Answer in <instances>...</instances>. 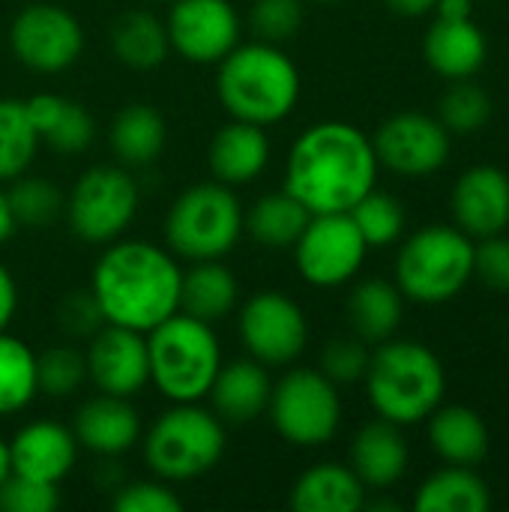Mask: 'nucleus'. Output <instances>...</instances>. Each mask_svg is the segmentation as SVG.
I'll list each match as a JSON object with an SVG mask.
<instances>
[{
    "label": "nucleus",
    "mask_w": 509,
    "mask_h": 512,
    "mask_svg": "<svg viewBox=\"0 0 509 512\" xmlns=\"http://www.w3.org/2000/svg\"><path fill=\"white\" fill-rule=\"evenodd\" d=\"M474 279V240L456 225H426L396 252V288L420 306L456 300Z\"/></svg>",
    "instance_id": "nucleus-6"
},
{
    "label": "nucleus",
    "mask_w": 509,
    "mask_h": 512,
    "mask_svg": "<svg viewBox=\"0 0 509 512\" xmlns=\"http://www.w3.org/2000/svg\"><path fill=\"white\" fill-rule=\"evenodd\" d=\"M495 114L492 96L471 78L453 81L438 99V120L450 135H474L486 129Z\"/></svg>",
    "instance_id": "nucleus-36"
},
{
    "label": "nucleus",
    "mask_w": 509,
    "mask_h": 512,
    "mask_svg": "<svg viewBox=\"0 0 509 512\" xmlns=\"http://www.w3.org/2000/svg\"><path fill=\"white\" fill-rule=\"evenodd\" d=\"M363 381L375 414L402 429L429 420L447 393V372L441 357L414 339L381 342L369 357Z\"/></svg>",
    "instance_id": "nucleus-4"
},
{
    "label": "nucleus",
    "mask_w": 509,
    "mask_h": 512,
    "mask_svg": "<svg viewBox=\"0 0 509 512\" xmlns=\"http://www.w3.org/2000/svg\"><path fill=\"white\" fill-rule=\"evenodd\" d=\"M108 144L111 153L132 168L150 165L162 156L165 144H168V126L165 117L144 102L126 105L114 114L111 126H108Z\"/></svg>",
    "instance_id": "nucleus-28"
},
{
    "label": "nucleus",
    "mask_w": 509,
    "mask_h": 512,
    "mask_svg": "<svg viewBox=\"0 0 509 512\" xmlns=\"http://www.w3.org/2000/svg\"><path fill=\"white\" fill-rule=\"evenodd\" d=\"M162 3H174V0H162Z\"/></svg>",
    "instance_id": "nucleus-51"
},
{
    "label": "nucleus",
    "mask_w": 509,
    "mask_h": 512,
    "mask_svg": "<svg viewBox=\"0 0 509 512\" xmlns=\"http://www.w3.org/2000/svg\"><path fill=\"white\" fill-rule=\"evenodd\" d=\"M423 57L435 75L447 81H462L474 78L483 69L489 57V42L474 18H435L423 36Z\"/></svg>",
    "instance_id": "nucleus-20"
},
{
    "label": "nucleus",
    "mask_w": 509,
    "mask_h": 512,
    "mask_svg": "<svg viewBox=\"0 0 509 512\" xmlns=\"http://www.w3.org/2000/svg\"><path fill=\"white\" fill-rule=\"evenodd\" d=\"M309 219H312V213L291 192L279 189V192L261 195L249 207V213H243V228L258 246L279 252V249H291L297 243V237L303 234Z\"/></svg>",
    "instance_id": "nucleus-32"
},
{
    "label": "nucleus",
    "mask_w": 509,
    "mask_h": 512,
    "mask_svg": "<svg viewBox=\"0 0 509 512\" xmlns=\"http://www.w3.org/2000/svg\"><path fill=\"white\" fill-rule=\"evenodd\" d=\"M405 312V297L396 282L387 279H366L354 285L348 297V321L357 339L366 345H381L396 336Z\"/></svg>",
    "instance_id": "nucleus-29"
},
{
    "label": "nucleus",
    "mask_w": 509,
    "mask_h": 512,
    "mask_svg": "<svg viewBox=\"0 0 509 512\" xmlns=\"http://www.w3.org/2000/svg\"><path fill=\"white\" fill-rule=\"evenodd\" d=\"M288 504L297 512H357L366 507V486L351 465L321 462L297 477Z\"/></svg>",
    "instance_id": "nucleus-25"
},
{
    "label": "nucleus",
    "mask_w": 509,
    "mask_h": 512,
    "mask_svg": "<svg viewBox=\"0 0 509 512\" xmlns=\"http://www.w3.org/2000/svg\"><path fill=\"white\" fill-rule=\"evenodd\" d=\"M180 276L171 249L147 240H114L93 264L90 294L105 324L147 336L180 312Z\"/></svg>",
    "instance_id": "nucleus-2"
},
{
    "label": "nucleus",
    "mask_w": 509,
    "mask_h": 512,
    "mask_svg": "<svg viewBox=\"0 0 509 512\" xmlns=\"http://www.w3.org/2000/svg\"><path fill=\"white\" fill-rule=\"evenodd\" d=\"M54 324L66 339H84L87 342L105 324V318H102L90 288H84V291H69L57 300Z\"/></svg>",
    "instance_id": "nucleus-41"
},
{
    "label": "nucleus",
    "mask_w": 509,
    "mask_h": 512,
    "mask_svg": "<svg viewBox=\"0 0 509 512\" xmlns=\"http://www.w3.org/2000/svg\"><path fill=\"white\" fill-rule=\"evenodd\" d=\"M36 381L39 393L51 399L72 396L87 381V363L84 351L72 345H54L42 354H36Z\"/></svg>",
    "instance_id": "nucleus-38"
},
{
    "label": "nucleus",
    "mask_w": 509,
    "mask_h": 512,
    "mask_svg": "<svg viewBox=\"0 0 509 512\" xmlns=\"http://www.w3.org/2000/svg\"><path fill=\"white\" fill-rule=\"evenodd\" d=\"M240 342L264 366H291L309 342V321L297 300L282 291L252 294L237 318Z\"/></svg>",
    "instance_id": "nucleus-12"
},
{
    "label": "nucleus",
    "mask_w": 509,
    "mask_h": 512,
    "mask_svg": "<svg viewBox=\"0 0 509 512\" xmlns=\"http://www.w3.org/2000/svg\"><path fill=\"white\" fill-rule=\"evenodd\" d=\"M492 492L486 480L465 465H450L426 477L414 495L417 512H486Z\"/></svg>",
    "instance_id": "nucleus-30"
},
{
    "label": "nucleus",
    "mask_w": 509,
    "mask_h": 512,
    "mask_svg": "<svg viewBox=\"0 0 509 512\" xmlns=\"http://www.w3.org/2000/svg\"><path fill=\"white\" fill-rule=\"evenodd\" d=\"M171 51L186 63H219L240 42V15L231 0H174L165 18Z\"/></svg>",
    "instance_id": "nucleus-15"
},
{
    "label": "nucleus",
    "mask_w": 509,
    "mask_h": 512,
    "mask_svg": "<svg viewBox=\"0 0 509 512\" xmlns=\"http://www.w3.org/2000/svg\"><path fill=\"white\" fill-rule=\"evenodd\" d=\"M111 51L123 66L138 69V72L162 66L171 54L165 21H159L153 12H144V9H132L120 15L111 24Z\"/></svg>",
    "instance_id": "nucleus-31"
},
{
    "label": "nucleus",
    "mask_w": 509,
    "mask_h": 512,
    "mask_svg": "<svg viewBox=\"0 0 509 512\" xmlns=\"http://www.w3.org/2000/svg\"><path fill=\"white\" fill-rule=\"evenodd\" d=\"M15 312H18V285L6 270V264H0V333L12 324Z\"/></svg>",
    "instance_id": "nucleus-45"
},
{
    "label": "nucleus",
    "mask_w": 509,
    "mask_h": 512,
    "mask_svg": "<svg viewBox=\"0 0 509 512\" xmlns=\"http://www.w3.org/2000/svg\"><path fill=\"white\" fill-rule=\"evenodd\" d=\"M147 360L150 384L162 399L201 402L222 369V345L213 324L174 312L147 333Z\"/></svg>",
    "instance_id": "nucleus-5"
},
{
    "label": "nucleus",
    "mask_w": 509,
    "mask_h": 512,
    "mask_svg": "<svg viewBox=\"0 0 509 512\" xmlns=\"http://www.w3.org/2000/svg\"><path fill=\"white\" fill-rule=\"evenodd\" d=\"M87 381L108 396L132 399L150 384L147 336L117 324H102L84 351Z\"/></svg>",
    "instance_id": "nucleus-16"
},
{
    "label": "nucleus",
    "mask_w": 509,
    "mask_h": 512,
    "mask_svg": "<svg viewBox=\"0 0 509 512\" xmlns=\"http://www.w3.org/2000/svg\"><path fill=\"white\" fill-rule=\"evenodd\" d=\"M24 108L39 141L60 156H78L96 138V123L90 111L75 99H66L60 93H33L30 99H24Z\"/></svg>",
    "instance_id": "nucleus-24"
},
{
    "label": "nucleus",
    "mask_w": 509,
    "mask_h": 512,
    "mask_svg": "<svg viewBox=\"0 0 509 512\" xmlns=\"http://www.w3.org/2000/svg\"><path fill=\"white\" fill-rule=\"evenodd\" d=\"M474 276L492 291H509V237L495 234L474 243Z\"/></svg>",
    "instance_id": "nucleus-44"
},
{
    "label": "nucleus",
    "mask_w": 509,
    "mask_h": 512,
    "mask_svg": "<svg viewBox=\"0 0 509 512\" xmlns=\"http://www.w3.org/2000/svg\"><path fill=\"white\" fill-rule=\"evenodd\" d=\"M72 435L78 447L90 450L93 456L117 459L141 441V417L129 399L96 393L78 405Z\"/></svg>",
    "instance_id": "nucleus-19"
},
{
    "label": "nucleus",
    "mask_w": 509,
    "mask_h": 512,
    "mask_svg": "<svg viewBox=\"0 0 509 512\" xmlns=\"http://www.w3.org/2000/svg\"><path fill=\"white\" fill-rule=\"evenodd\" d=\"M39 396L36 354L6 330L0 333V417L21 414Z\"/></svg>",
    "instance_id": "nucleus-33"
},
{
    "label": "nucleus",
    "mask_w": 509,
    "mask_h": 512,
    "mask_svg": "<svg viewBox=\"0 0 509 512\" xmlns=\"http://www.w3.org/2000/svg\"><path fill=\"white\" fill-rule=\"evenodd\" d=\"M450 207L456 228L471 240L504 234L509 228V174L498 165H474L462 171Z\"/></svg>",
    "instance_id": "nucleus-17"
},
{
    "label": "nucleus",
    "mask_w": 509,
    "mask_h": 512,
    "mask_svg": "<svg viewBox=\"0 0 509 512\" xmlns=\"http://www.w3.org/2000/svg\"><path fill=\"white\" fill-rule=\"evenodd\" d=\"M111 507L117 512H180L183 501L171 486L156 480H135L126 486H117Z\"/></svg>",
    "instance_id": "nucleus-43"
},
{
    "label": "nucleus",
    "mask_w": 509,
    "mask_h": 512,
    "mask_svg": "<svg viewBox=\"0 0 509 512\" xmlns=\"http://www.w3.org/2000/svg\"><path fill=\"white\" fill-rule=\"evenodd\" d=\"M291 249L297 273L312 288L348 285L366 264L369 252L351 213H315Z\"/></svg>",
    "instance_id": "nucleus-11"
},
{
    "label": "nucleus",
    "mask_w": 509,
    "mask_h": 512,
    "mask_svg": "<svg viewBox=\"0 0 509 512\" xmlns=\"http://www.w3.org/2000/svg\"><path fill=\"white\" fill-rule=\"evenodd\" d=\"M9 444V465L12 474L60 486L78 462V441L72 429L54 423V420H33L21 426Z\"/></svg>",
    "instance_id": "nucleus-18"
},
{
    "label": "nucleus",
    "mask_w": 509,
    "mask_h": 512,
    "mask_svg": "<svg viewBox=\"0 0 509 512\" xmlns=\"http://www.w3.org/2000/svg\"><path fill=\"white\" fill-rule=\"evenodd\" d=\"M300 69L273 42L234 45L216 72V96L231 120L273 126L282 123L300 99Z\"/></svg>",
    "instance_id": "nucleus-3"
},
{
    "label": "nucleus",
    "mask_w": 509,
    "mask_h": 512,
    "mask_svg": "<svg viewBox=\"0 0 509 512\" xmlns=\"http://www.w3.org/2000/svg\"><path fill=\"white\" fill-rule=\"evenodd\" d=\"M408 441L402 426L390 420L366 423L351 441V471L360 477L366 489H390L408 474Z\"/></svg>",
    "instance_id": "nucleus-22"
},
{
    "label": "nucleus",
    "mask_w": 509,
    "mask_h": 512,
    "mask_svg": "<svg viewBox=\"0 0 509 512\" xmlns=\"http://www.w3.org/2000/svg\"><path fill=\"white\" fill-rule=\"evenodd\" d=\"M270 162V138L264 126L231 120L225 123L207 147V168L213 180L225 186H246L264 174Z\"/></svg>",
    "instance_id": "nucleus-21"
},
{
    "label": "nucleus",
    "mask_w": 509,
    "mask_h": 512,
    "mask_svg": "<svg viewBox=\"0 0 509 512\" xmlns=\"http://www.w3.org/2000/svg\"><path fill=\"white\" fill-rule=\"evenodd\" d=\"M12 474V465H9V444L0 438V486H3V480Z\"/></svg>",
    "instance_id": "nucleus-49"
},
{
    "label": "nucleus",
    "mask_w": 509,
    "mask_h": 512,
    "mask_svg": "<svg viewBox=\"0 0 509 512\" xmlns=\"http://www.w3.org/2000/svg\"><path fill=\"white\" fill-rule=\"evenodd\" d=\"M315 3H336V0H315Z\"/></svg>",
    "instance_id": "nucleus-50"
},
{
    "label": "nucleus",
    "mask_w": 509,
    "mask_h": 512,
    "mask_svg": "<svg viewBox=\"0 0 509 512\" xmlns=\"http://www.w3.org/2000/svg\"><path fill=\"white\" fill-rule=\"evenodd\" d=\"M270 420L282 441L312 450L336 438L342 426L339 387L321 369H291L270 393Z\"/></svg>",
    "instance_id": "nucleus-9"
},
{
    "label": "nucleus",
    "mask_w": 509,
    "mask_h": 512,
    "mask_svg": "<svg viewBox=\"0 0 509 512\" xmlns=\"http://www.w3.org/2000/svg\"><path fill=\"white\" fill-rule=\"evenodd\" d=\"M348 213H351V219H354V225L363 234L369 249L393 246L405 231V210L390 192L372 189Z\"/></svg>",
    "instance_id": "nucleus-37"
},
{
    "label": "nucleus",
    "mask_w": 509,
    "mask_h": 512,
    "mask_svg": "<svg viewBox=\"0 0 509 512\" xmlns=\"http://www.w3.org/2000/svg\"><path fill=\"white\" fill-rule=\"evenodd\" d=\"M432 12L438 18H450V21L474 18V0H438Z\"/></svg>",
    "instance_id": "nucleus-46"
},
{
    "label": "nucleus",
    "mask_w": 509,
    "mask_h": 512,
    "mask_svg": "<svg viewBox=\"0 0 509 512\" xmlns=\"http://www.w3.org/2000/svg\"><path fill=\"white\" fill-rule=\"evenodd\" d=\"M249 24L261 42L282 45L294 39L303 24V0H255L249 9Z\"/></svg>",
    "instance_id": "nucleus-39"
},
{
    "label": "nucleus",
    "mask_w": 509,
    "mask_h": 512,
    "mask_svg": "<svg viewBox=\"0 0 509 512\" xmlns=\"http://www.w3.org/2000/svg\"><path fill=\"white\" fill-rule=\"evenodd\" d=\"M15 219H12V210H9V201H6V189L0 183V246L9 243V237L15 234Z\"/></svg>",
    "instance_id": "nucleus-48"
},
{
    "label": "nucleus",
    "mask_w": 509,
    "mask_h": 512,
    "mask_svg": "<svg viewBox=\"0 0 509 512\" xmlns=\"http://www.w3.org/2000/svg\"><path fill=\"white\" fill-rule=\"evenodd\" d=\"M57 507H60V492L51 483L9 474L0 486V510L3 512H54Z\"/></svg>",
    "instance_id": "nucleus-42"
},
{
    "label": "nucleus",
    "mask_w": 509,
    "mask_h": 512,
    "mask_svg": "<svg viewBox=\"0 0 509 512\" xmlns=\"http://www.w3.org/2000/svg\"><path fill=\"white\" fill-rule=\"evenodd\" d=\"M438 0H387V6L402 15V18H420V15H429L435 9Z\"/></svg>",
    "instance_id": "nucleus-47"
},
{
    "label": "nucleus",
    "mask_w": 509,
    "mask_h": 512,
    "mask_svg": "<svg viewBox=\"0 0 509 512\" xmlns=\"http://www.w3.org/2000/svg\"><path fill=\"white\" fill-rule=\"evenodd\" d=\"M270 393H273V381L267 375V366L249 357L222 366L207 399L213 402V414L219 420L246 426L267 411Z\"/></svg>",
    "instance_id": "nucleus-23"
},
{
    "label": "nucleus",
    "mask_w": 509,
    "mask_h": 512,
    "mask_svg": "<svg viewBox=\"0 0 509 512\" xmlns=\"http://www.w3.org/2000/svg\"><path fill=\"white\" fill-rule=\"evenodd\" d=\"M372 138L345 120H324L297 135L285 162V192L312 216L348 213L378 183Z\"/></svg>",
    "instance_id": "nucleus-1"
},
{
    "label": "nucleus",
    "mask_w": 509,
    "mask_h": 512,
    "mask_svg": "<svg viewBox=\"0 0 509 512\" xmlns=\"http://www.w3.org/2000/svg\"><path fill=\"white\" fill-rule=\"evenodd\" d=\"M369 348L357 336L330 339L321 351V372L339 387V384H357L363 381L369 369Z\"/></svg>",
    "instance_id": "nucleus-40"
},
{
    "label": "nucleus",
    "mask_w": 509,
    "mask_h": 512,
    "mask_svg": "<svg viewBox=\"0 0 509 512\" xmlns=\"http://www.w3.org/2000/svg\"><path fill=\"white\" fill-rule=\"evenodd\" d=\"M138 198V183L126 168L93 165L69 189L63 216L78 240L105 246L126 234L138 213Z\"/></svg>",
    "instance_id": "nucleus-10"
},
{
    "label": "nucleus",
    "mask_w": 509,
    "mask_h": 512,
    "mask_svg": "<svg viewBox=\"0 0 509 512\" xmlns=\"http://www.w3.org/2000/svg\"><path fill=\"white\" fill-rule=\"evenodd\" d=\"M225 456L222 420L198 402H180L156 417L144 435V462L165 483L210 474Z\"/></svg>",
    "instance_id": "nucleus-7"
},
{
    "label": "nucleus",
    "mask_w": 509,
    "mask_h": 512,
    "mask_svg": "<svg viewBox=\"0 0 509 512\" xmlns=\"http://www.w3.org/2000/svg\"><path fill=\"white\" fill-rule=\"evenodd\" d=\"M429 444L441 462L474 468L489 453V426L474 408L438 405L429 414Z\"/></svg>",
    "instance_id": "nucleus-26"
},
{
    "label": "nucleus",
    "mask_w": 509,
    "mask_h": 512,
    "mask_svg": "<svg viewBox=\"0 0 509 512\" xmlns=\"http://www.w3.org/2000/svg\"><path fill=\"white\" fill-rule=\"evenodd\" d=\"M9 48L21 66L54 75L81 57L84 27L69 9L57 3H30L12 18Z\"/></svg>",
    "instance_id": "nucleus-13"
},
{
    "label": "nucleus",
    "mask_w": 509,
    "mask_h": 512,
    "mask_svg": "<svg viewBox=\"0 0 509 512\" xmlns=\"http://www.w3.org/2000/svg\"><path fill=\"white\" fill-rule=\"evenodd\" d=\"M6 201L15 219V228H27V231H42L48 228L54 219L63 216L66 198L63 192L42 180V177H15L12 186L6 189Z\"/></svg>",
    "instance_id": "nucleus-35"
},
{
    "label": "nucleus",
    "mask_w": 509,
    "mask_h": 512,
    "mask_svg": "<svg viewBox=\"0 0 509 512\" xmlns=\"http://www.w3.org/2000/svg\"><path fill=\"white\" fill-rule=\"evenodd\" d=\"M240 300V285L234 273L222 264V258L213 261H192L189 270L180 276V312L216 324L225 315L234 312Z\"/></svg>",
    "instance_id": "nucleus-27"
},
{
    "label": "nucleus",
    "mask_w": 509,
    "mask_h": 512,
    "mask_svg": "<svg viewBox=\"0 0 509 512\" xmlns=\"http://www.w3.org/2000/svg\"><path fill=\"white\" fill-rule=\"evenodd\" d=\"M378 165L399 177H432L438 174L453 147V135L444 123L423 111H399L387 117L372 138Z\"/></svg>",
    "instance_id": "nucleus-14"
},
{
    "label": "nucleus",
    "mask_w": 509,
    "mask_h": 512,
    "mask_svg": "<svg viewBox=\"0 0 509 512\" xmlns=\"http://www.w3.org/2000/svg\"><path fill=\"white\" fill-rule=\"evenodd\" d=\"M39 144L24 99H0V183L27 174Z\"/></svg>",
    "instance_id": "nucleus-34"
},
{
    "label": "nucleus",
    "mask_w": 509,
    "mask_h": 512,
    "mask_svg": "<svg viewBox=\"0 0 509 512\" xmlns=\"http://www.w3.org/2000/svg\"><path fill=\"white\" fill-rule=\"evenodd\" d=\"M243 234V207L231 186L210 180L183 189L165 213V243L186 261L225 258Z\"/></svg>",
    "instance_id": "nucleus-8"
}]
</instances>
